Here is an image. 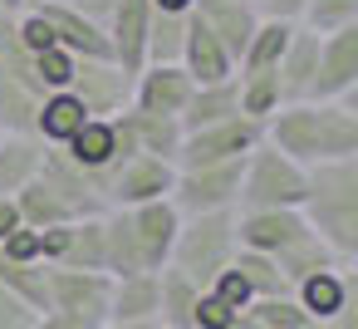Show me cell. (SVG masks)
I'll return each mask as SVG.
<instances>
[{"mask_svg": "<svg viewBox=\"0 0 358 329\" xmlns=\"http://www.w3.org/2000/svg\"><path fill=\"white\" fill-rule=\"evenodd\" d=\"M265 143H275L299 167L358 158V89L338 99H299L280 104L265 118Z\"/></svg>", "mask_w": 358, "mask_h": 329, "instance_id": "6da1fadb", "label": "cell"}, {"mask_svg": "<svg viewBox=\"0 0 358 329\" xmlns=\"http://www.w3.org/2000/svg\"><path fill=\"white\" fill-rule=\"evenodd\" d=\"M299 216L309 221V231L338 260L353 265L358 260V158H338V162L309 167Z\"/></svg>", "mask_w": 358, "mask_h": 329, "instance_id": "7a4b0ae2", "label": "cell"}, {"mask_svg": "<svg viewBox=\"0 0 358 329\" xmlns=\"http://www.w3.org/2000/svg\"><path fill=\"white\" fill-rule=\"evenodd\" d=\"M241 241H236V211H201V216H182L177 241H172V270H182L187 280H196L201 290L236 260Z\"/></svg>", "mask_w": 358, "mask_h": 329, "instance_id": "3957f363", "label": "cell"}, {"mask_svg": "<svg viewBox=\"0 0 358 329\" xmlns=\"http://www.w3.org/2000/svg\"><path fill=\"white\" fill-rule=\"evenodd\" d=\"M304 182H309V167H299L294 158H285L275 143H255L245 153V167H241V197H236V211H265V206H299L304 202Z\"/></svg>", "mask_w": 358, "mask_h": 329, "instance_id": "277c9868", "label": "cell"}, {"mask_svg": "<svg viewBox=\"0 0 358 329\" xmlns=\"http://www.w3.org/2000/svg\"><path fill=\"white\" fill-rule=\"evenodd\" d=\"M241 167H245V158L206 162V167H177L167 202H172L182 216H201V211H236V197H241Z\"/></svg>", "mask_w": 358, "mask_h": 329, "instance_id": "5b68a950", "label": "cell"}, {"mask_svg": "<svg viewBox=\"0 0 358 329\" xmlns=\"http://www.w3.org/2000/svg\"><path fill=\"white\" fill-rule=\"evenodd\" d=\"M64 153H69V162H79V167L99 182V192H103V177H108L118 162H128V158L138 153V143H133V133H128V118H123V113H108V118H84V128L64 143Z\"/></svg>", "mask_w": 358, "mask_h": 329, "instance_id": "8992f818", "label": "cell"}, {"mask_svg": "<svg viewBox=\"0 0 358 329\" xmlns=\"http://www.w3.org/2000/svg\"><path fill=\"white\" fill-rule=\"evenodd\" d=\"M265 138V123L236 113L226 123H211V128H192L182 133V148H177V167H206V162H231V158H245L255 143Z\"/></svg>", "mask_w": 358, "mask_h": 329, "instance_id": "52a82bcc", "label": "cell"}, {"mask_svg": "<svg viewBox=\"0 0 358 329\" xmlns=\"http://www.w3.org/2000/svg\"><path fill=\"white\" fill-rule=\"evenodd\" d=\"M172 177H177L172 162L148 158V153H133L128 162H118L103 177V206H143V202H157V197L172 192Z\"/></svg>", "mask_w": 358, "mask_h": 329, "instance_id": "ba28073f", "label": "cell"}, {"mask_svg": "<svg viewBox=\"0 0 358 329\" xmlns=\"http://www.w3.org/2000/svg\"><path fill=\"white\" fill-rule=\"evenodd\" d=\"M309 236V221L299 216V206H265V211H236V241L241 251H260V255H285L289 246H299Z\"/></svg>", "mask_w": 358, "mask_h": 329, "instance_id": "9c48e42d", "label": "cell"}, {"mask_svg": "<svg viewBox=\"0 0 358 329\" xmlns=\"http://www.w3.org/2000/svg\"><path fill=\"white\" fill-rule=\"evenodd\" d=\"M108 295H113V275L108 270L50 265V309H69V314L108 324Z\"/></svg>", "mask_w": 358, "mask_h": 329, "instance_id": "30bf717a", "label": "cell"}, {"mask_svg": "<svg viewBox=\"0 0 358 329\" xmlns=\"http://www.w3.org/2000/svg\"><path fill=\"white\" fill-rule=\"evenodd\" d=\"M69 94H79V104L89 108V118H108V113H123L128 108L133 74L123 64H113V59H79Z\"/></svg>", "mask_w": 358, "mask_h": 329, "instance_id": "8fae6325", "label": "cell"}, {"mask_svg": "<svg viewBox=\"0 0 358 329\" xmlns=\"http://www.w3.org/2000/svg\"><path fill=\"white\" fill-rule=\"evenodd\" d=\"M192 89H196V84H192V74H187L182 64H143V69L133 74V99H128V108L182 118Z\"/></svg>", "mask_w": 358, "mask_h": 329, "instance_id": "7c38bea8", "label": "cell"}, {"mask_svg": "<svg viewBox=\"0 0 358 329\" xmlns=\"http://www.w3.org/2000/svg\"><path fill=\"white\" fill-rule=\"evenodd\" d=\"M30 10H40V20L50 25L55 45L69 50L74 59H113L108 30H99L94 20H84L79 10H69L64 0H40V6H30Z\"/></svg>", "mask_w": 358, "mask_h": 329, "instance_id": "4fadbf2b", "label": "cell"}, {"mask_svg": "<svg viewBox=\"0 0 358 329\" xmlns=\"http://www.w3.org/2000/svg\"><path fill=\"white\" fill-rule=\"evenodd\" d=\"M358 89V25L319 35V74H314V99H338Z\"/></svg>", "mask_w": 358, "mask_h": 329, "instance_id": "5bb4252c", "label": "cell"}, {"mask_svg": "<svg viewBox=\"0 0 358 329\" xmlns=\"http://www.w3.org/2000/svg\"><path fill=\"white\" fill-rule=\"evenodd\" d=\"M133 216V236H138V255H143V270H162L172 260V241H177V226H182V211L157 197V202H143V206H128Z\"/></svg>", "mask_w": 358, "mask_h": 329, "instance_id": "9a60e30c", "label": "cell"}, {"mask_svg": "<svg viewBox=\"0 0 358 329\" xmlns=\"http://www.w3.org/2000/svg\"><path fill=\"white\" fill-rule=\"evenodd\" d=\"M177 64L192 74V84H221V79L236 74V59L226 55V45L211 35V25L196 10H187V35H182V59Z\"/></svg>", "mask_w": 358, "mask_h": 329, "instance_id": "2e32d148", "label": "cell"}, {"mask_svg": "<svg viewBox=\"0 0 358 329\" xmlns=\"http://www.w3.org/2000/svg\"><path fill=\"white\" fill-rule=\"evenodd\" d=\"M275 74H280V94H285V104L314 99V74H319V35H314V30H304V25H294V30H289V40H285V50H280Z\"/></svg>", "mask_w": 358, "mask_h": 329, "instance_id": "e0dca14e", "label": "cell"}, {"mask_svg": "<svg viewBox=\"0 0 358 329\" xmlns=\"http://www.w3.org/2000/svg\"><path fill=\"white\" fill-rule=\"evenodd\" d=\"M148 25H152V0H118V10L108 20V45H113V64H123L128 74L143 69Z\"/></svg>", "mask_w": 358, "mask_h": 329, "instance_id": "ac0fdd59", "label": "cell"}, {"mask_svg": "<svg viewBox=\"0 0 358 329\" xmlns=\"http://www.w3.org/2000/svg\"><path fill=\"white\" fill-rule=\"evenodd\" d=\"M353 290H358L353 265H343V260H338V265H324V270L304 275V280H299L289 295L304 304V314H309L314 324H324V319H329V314H334V309H338V304H343Z\"/></svg>", "mask_w": 358, "mask_h": 329, "instance_id": "d6986e66", "label": "cell"}, {"mask_svg": "<svg viewBox=\"0 0 358 329\" xmlns=\"http://www.w3.org/2000/svg\"><path fill=\"white\" fill-rule=\"evenodd\" d=\"M192 10L211 25V35L226 45L231 59H241L250 30L260 25V10H255V0H192Z\"/></svg>", "mask_w": 358, "mask_h": 329, "instance_id": "ffe728a7", "label": "cell"}, {"mask_svg": "<svg viewBox=\"0 0 358 329\" xmlns=\"http://www.w3.org/2000/svg\"><path fill=\"white\" fill-rule=\"evenodd\" d=\"M84 118H89V108L79 104V94L55 89V94H45L40 108H35V138L50 143V148H64V143L84 128Z\"/></svg>", "mask_w": 358, "mask_h": 329, "instance_id": "44dd1931", "label": "cell"}, {"mask_svg": "<svg viewBox=\"0 0 358 329\" xmlns=\"http://www.w3.org/2000/svg\"><path fill=\"white\" fill-rule=\"evenodd\" d=\"M143 319H157V270L123 275L113 280L108 295V324H143Z\"/></svg>", "mask_w": 358, "mask_h": 329, "instance_id": "7402d4cb", "label": "cell"}, {"mask_svg": "<svg viewBox=\"0 0 358 329\" xmlns=\"http://www.w3.org/2000/svg\"><path fill=\"white\" fill-rule=\"evenodd\" d=\"M123 118H128V133H133L138 153L162 158V162H172V167H177V148H182V118H172V113H143V108H123Z\"/></svg>", "mask_w": 358, "mask_h": 329, "instance_id": "603a6c76", "label": "cell"}, {"mask_svg": "<svg viewBox=\"0 0 358 329\" xmlns=\"http://www.w3.org/2000/svg\"><path fill=\"white\" fill-rule=\"evenodd\" d=\"M45 162V143L35 133H0V197H15Z\"/></svg>", "mask_w": 358, "mask_h": 329, "instance_id": "cb8c5ba5", "label": "cell"}, {"mask_svg": "<svg viewBox=\"0 0 358 329\" xmlns=\"http://www.w3.org/2000/svg\"><path fill=\"white\" fill-rule=\"evenodd\" d=\"M241 113V94H236V74L221 79V84H196L187 108H182V133L192 128H211V123H226Z\"/></svg>", "mask_w": 358, "mask_h": 329, "instance_id": "d4e9b609", "label": "cell"}, {"mask_svg": "<svg viewBox=\"0 0 358 329\" xmlns=\"http://www.w3.org/2000/svg\"><path fill=\"white\" fill-rule=\"evenodd\" d=\"M15 211H20V221L35 226V231H45V226H64V221H79V216L69 211V202H64L40 172L15 192Z\"/></svg>", "mask_w": 358, "mask_h": 329, "instance_id": "484cf974", "label": "cell"}, {"mask_svg": "<svg viewBox=\"0 0 358 329\" xmlns=\"http://www.w3.org/2000/svg\"><path fill=\"white\" fill-rule=\"evenodd\" d=\"M196 295H201L196 280H187L182 270L162 265V270H157V324H167V329H192Z\"/></svg>", "mask_w": 358, "mask_h": 329, "instance_id": "4316f807", "label": "cell"}, {"mask_svg": "<svg viewBox=\"0 0 358 329\" xmlns=\"http://www.w3.org/2000/svg\"><path fill=\"white\" fill-rule=\"evenodd\" d=\"M0 285L35 314L50 309V265H30V260H6L0 255Z\"/></svg>", "mask_w": 358, "mask_h": 329, "instance_id": "83f0119b", "label": "cell"}, {"mask_svg": "<svg viewBox=\"0 0 358 329\" xmlns=\"http://www.w3.org/2000/svg\"><path fill=\"white\" fill-rule=\"evenodd\" d=\"M236 94H241V113L255 118V123H265V118L285 104L275 69H236Z\"/></svg>", "mask_w": 358, "mask_h": 329, "instance_id": "f1b7e54d", "label": "cell"}, {"mask_svg": "<svg viewBox=\"0 0 358 329\" xmlns=\"http://www.w3.org/2000/svg\"><path fill=\"white\" fill-rule=\"evenodd\" d=\"M231 270L241 275V285L250 290V300H270V295H289V285H285V275H280V265H275V255H260V251H236V260H231Z\"/></svg>", "mask_w": 358, "mask_h": 329, "instance_id": "f546056e", "label": "cell"}, {"mask_svg": "<svg viewBox=\"0 0 358 329\" xmlns=\"http://www.w3.org/2000/svg\"><path fill=\"white\" fill-rule=\"evenodd\" d=\"M275 265H280L285 285L294 290V285H299L304 275H314V270H324V265H338V255H334V251H329V246H324V241H319V236L309 231V236H304L299 246H289L285 255H275ZM343 265H348V260H343Z\"/></svg>", "mask_w": 358, "mask_h": 329, "instance_id": "4dcf8cb0", "label": "cell"}, {"mask_svg": "<svg viewBox=\"0 0 358 329\" xmlns=\"http://www.w3.org/2000/svg\"><path fill=\"white\" fill-rule=\"evenodd\" d=\"M182 35H187V15H167V10H152L143 64H177V59H182Z\"/></svg>", "mask_w": 358, "mask_h": 329, "instance_id": "1f68e13d", "label": "cell"}, {"mask_svg": "<svg viewBox=\"0 0 358 329\" xmlns=\"http://www.w3.org/2000/svg\"><path fill=\"white\" fill-rule=\"evenodd\" d=\"M294 25L314 30V35H334V30H348L358 25V0H304Z\"/></svg>", "mask_w": 358, "mask_h": 329, "instance_id": "d6a6232c", "label": "cell"}, {"mask_svg": "<svg viewBox=\"0 0 358 329\" xmlns=\"http://www.w3.org/2000/svg\"><path fill=\"white\" fill-rule=\"evenodd\" d=\"M245 309L255 314V324H260V329H304V324H314V319L304 314V304H299L294 295H270V300H250Z\"/></svg>", "mask_w": 358, "mask_h": 329, "instance_id": "836d02e7", "label": "cell"}, {"mask_svg": "<svg viewBox=\"0 0 358 329\" xmlns=\"http://www.w3.org/2000/svg\"><path fill=\"white\" fill-rule=\"evenodd\" d=\"M0 255L6 260H30V265H45V236L35 226H15L6 241H0Z\"/></svg>", "mask_w": 358, "mask_h": 329, "instance_id": "e575fe53", "label": "cell"}, {"mask_svg": "<svg viewBox=\"0 0 358 329\" xmlns=\"http://www.w3.org/2000/svg\"><path fill=\"white\" fill-rule=\"evenodd\" d=\"M236 314H241V309H231L226 300H216L211 290H201V295H196V309H192V329H226Z\"/></svg>", "mask_w": 358, "mask_h": 329, "instance_id": "d590c367", "label": "cell"}, {"mask_svg": "<svg viewBox=\"0 0 358 329\" xmlns=\"http://www.w3.org/2000/svg\"><path fill=\"white\" fill-rule=\"evenodd\" d=\"M35 324V309H25L6 285H0V329H30Z\"/></svg>", "mask_w": 358, "mask_h": 329, "instance_id": "8d00e7d4", "label": "cell"}, {"mask_svg": "<svg viewBox=\"0 0 358 329\" xmlns=\"http://www.w3.org/2000/svg\"><path fill=\"white\" fill-rule=\"evenodd\" d=\"M30 329H99V319H84V314H69V309H45V314H35Z\"/></svg>", "mask_w": 358, "mask_h": 329, "instance_id": "74e56055", "label": "cell"}, {"mask_svg": "<svg viewBox=\"0 0 358 329\" xmlns=\"http://www.w3.org/2000/svg\"><path fill=\"white\" fill-rule=\"evenodd\" d=\"M69 10H79L84 20H94L99 30H108V20H113V10H118V0H64Z\"/></svg>", "mask_w": 358, "mask_h": 329, "instance_id": "f35d334b", "label": "cell"}, {"mask_svg": "<svg viewBox=\"0 0 358 329\" xmlns=\"http://www.w3.org/2000/svg\"><path fill=\"white\" fill-rule=\"evenodd\" d=\"M324 329H358V290H353V295H348V300L324 319Z\"/></svg>", "mask_w": 358, "mask_h": 329, "instance_id": "ab89813d", "label": "cell"}, {"mask_svg": "<svg viewBox=\"0 0 358 329\" xmlns=\"http://www.w3.org/2000/svg\"><path fill=\"white\" fill-rule=\"evenodd\" d=\"M299 6H304V0H255V10L270 15V20H294Z\"/></svg>", "mask_w": 358, "mask_h": 329, "instance_id": "60d3db41", "label": "cell"}, {"mask_svg": "<svg viewBox=\"0 0 358 329\" xmlns=\"http://www.w3.org/2000/svg\"><path fill=\"white\" fill-rule=\"evenodd\" d=\"M15 226H25V221H20V211H15V197H0V241H6Z\"/></svg>", "mask_w": 358, "mask_h": 329, "instance_id": "b9f144b4", "label": "cell"}, {"mask_svg": "<svg viewBox=\"0 0 358 329\" xmlns=\"http://www.w3.org/2000/svg\"><path fill=\"white\" fill-rule=\"evenodd\" d=\"M152 10H167V15H187L192 0H152Z\"/></svg>", "mask_w": 358, "mask_h": 329, "instance_id": "7bdbcfd3", "label": "cell"}, {"mask_svg": "<svg viewBox=\"0 0 358 329\" xmlns=\"http://www.w3.org/2000/svg\"><path fill=\"white\" fill-rule=\"evenodd\" d=\"M20 10H30V0H0V15H20Z\"/></svg>", "mask_w": 358, "mask_h": 329, "instance_id": "ee69618b", "label": "cell"}, {"mask_svg": "<svg viewBox=\"0 0 358 329\" xmlns=\"http://www.w3.org/2000/svg\"><path fill=\"white\" fill-rule=\"evenodd\" d=\"M148 324V319H143ZM143 324H99V329H143Z\"/></svg>", "mask_w": 358, "mask_h": 329, "instance_id": "f6af8a7d", "label": "cell"}, {"mask_svg": "<svg viewBox=\"0 0 358 329\" xmlns=\"http://www.w3.org/2000/svg\"><path fill=\"white\" fill-rule=\"evenodd\" d=\"M304 329H324V324H304Z\"/></svg>", "mask_w": 358, "mask_h": 329, "instance_id": "bcb514c9", "label": "cell"}, {"mask_svg": "<svg viewBox=\"0 0 358 329\" xmlns=\"http://www.w3.org/2000/svg\"><path fill=\"white\" fill-rule=\"evenodd\" d=\"M30 6H40V0H30Z\"/></svg>", "mask_w": 358, "mask_h": 329, "instance_id": "7dc6e473", "label": "cell"}]
</instances>
